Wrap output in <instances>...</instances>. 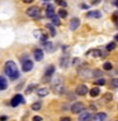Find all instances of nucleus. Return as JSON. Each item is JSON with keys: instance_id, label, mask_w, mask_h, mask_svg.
<instances>
[{"instance_id": "obj_9", "label": "nucleus", "mask_w": 118, "mask_h": 121, "mask_svg": "<svg viewBox=\"0 0 118 121\" xmlns=\"http://www.w3.org/2000/svg\"><path fill=\"white\" fill-rule=\"evenodd\" d=\"M79 26H80V19L79 18H74L70 22V29L71 30H76Z\"/></svg>"}, {"instance_id": "obj_38", "label": "nucleus", "mask_w": 118, "mask_h": 121, "mask_svg": "<svg viewBox=\"0 0 118 121\" xmlns=\"http://www.w3.org/2000/svg\"><path fill=\"white\" fill-rule=\"evenodd\" d=\"M114 24L118 26V18H114Z\"/></svg>"}, {"instance_id": "obj_39", "label": "nucleus", "mask_w": 118, "mask_h": 121, "mask_svg": "<svg viewBox=\"0 0 118 121\" xmlns=\"http://www.w3.org/2000/svg\"><path fill=\"white\" fill-rule=\"evenodd\" d=\"M113 4H114L116 6H118V0H114V1H113Z\"/></svg>"}, {"instance_id": "obj_1", "label": "nucleus", "mask_w": 118, "mask_h": 121, "mask_svg": "<svg viewBox=\"0 0 118 121\" xmlns=\"http://www.w3.org/2000/svg\"><path fill=\"white\" fill-rule=\"evenodd\" d=\"M5 73L9 78L11 79H17L19 77V71L17 68V64H15L13 60H8L5 63Z\"/></svg>"}, {"instance_id": "obj_33", "label": "nucleus", "mask_w": 118, "mask_h": 121, "mask_svg": "<svg viewBox=\"0 0 118 121\" xmlns=\"http://www.w3.org/2000/svg\"><path fill=\"white\" fill-rule=\"evenodd\" d=\"M33 121H42L41 116H33Z\"/></svg>"}, {"instance_id": "obj_28", "label": "nucleus", "mask_w": 118, "mask_h": 121, "mask_svg": "<svg viewBox=\"0 0 118 121\" xmlns=\"http://www.w3.org/2000/svg\"><path fill=\"white\" fill-rule=\"evenodd\" d=\"M95 83H97L98 86H103V85H105V79L104 78H99V79L95 81Z\"/></svg>"}, {"instance_id": "obj_21", "label": "nucleus", "mask_w": 118, "mask_h": 121, "mask_svg": "<svg viewBox=\"0 0 118 121\" xmlns=\"http://www.w3.org/2000/svg\"><path fill=\"white\" fill-rule=\"evenodd\" d=\"M103 68H104L105 71H110L113 68V66H112V63H109V62H105L104 63V66H103Z\"/></svg>"}, {"instance_id": "obj_18", "label": "nucleus", "mask_w": 118, "mask_h": 121, "mask_svg": "<svg viewBox=\"0 0 118 121\" xmlns=\"http://www.w3.org/2000/svg\"><path fill=\"white\" fill-rule=\"evenodd\" d=\"M42 108V104L41 102H34V104H32V110L33 111H38V110Z\"/></svg>"}, {"instance_id": "obj_29", "label": "nucleus", "mask_w": 118, "mask_h": 121, "mask_svg": "<svg viewBox=\"0 0 118 121\" xmlns=\"http://www.w3.org/2000/svg\"><path fill=\"white\" fill-rule=\"evenodd\" d=\"M44 47H46V49H47V51H49V52H51V51H52V47H53V45H52V43H47V42H46V43H44Z\"/></svg>"}, {"instance_id": "obj_3", "label": "nucleus", "mask_w": 118, "mask_h": 121, "mask_svg": "<svg viewBox=\"0 0 118 121\" xmlns=\"http://www.w3.org/2000/svg\"><path fill=\"white\" fill-rule=\"evenodd\" d=\"M70 110L72 113H80L81 111H84V104H81V102H75L70 107Z\"/></svg>"}, {"instance_id": "obj_24", "label": "nucleus", "mask_w": 118, "mask_h": 121, "mask_svg": "<svg viewBox=\"0 0 118 121\" xmlns=\"http://www.w3.org/2000/svg\"><path fill=\"white\" fill-rule=\"evenodd\" d=\"M91 76H93V77H100V76H102V71L95 69V71L91 72Z\"/></svg>"}, {"instance_id": "obj_7", "label": "nucleus", "mask_w": 118, "mask_h": 121, "mask_svg": "<svg viewBox=\"0 0 118 121\" xmlns=\"http://www.w3.org/2000/svg\"><path fill=\"white\" fill-rule=\"evenodd\" d=\"M91 119H93L94 121H105L107 113H104V112H98V113H95L94 116H91Z\"/></svg>"}, {"instance_id": "obj_30", "label": "nucleus", "mask_w": 118, "mask_h": 121, "mask_svg": "<svg viewBox=\"0 0 118 121\" xmlns=\"http://www.w3.org/2000/svg\"><path fill=\"white\" fill-rule=\"evenodd\" d=\"M56 3L59 4L60 6H62V8L66 6V1H65V0H56Z\"/></svg>"}, {"instance_id": "obj_40", "label": "nucleus", "mask_w": 118, "mask_h": 121, "mask_svg": "<svg viewBox=\"0 0 118 121\" xmlns=\"http://www.w3.org/2000/svg\"><path fill=\"white\" fill-rule=\"evenodd\" d=\"M114 40H117V42H118V34H116V37H114Z\"/></svg>"}, {"instance_id": "obj_2", "label": "nucleus", "mask_w": 118, "mask_h": 121, "mask_svg": "<svg viewBox=\"0 0 118 121\" xmlns=\"http://www.w3.org/2000/svg\"><path fill=\"white\" fill-rule=\"evenodd\" d=\"M39 14H41V10L38 6H30L27 9V15H28L29 18L37 19V18H39Z\"/></svg>"}, {"instance_id": "obj_10", "label": "nucleus", "mask_w": 118, "mask_h": 121, "mask_svg": "<svg viewBox=\"0 0 118 121\" xmlns=\"http://www.w3.org/2000/svg\"><path fill=\"white\" fill-rule=\"evenodd\" d=\"M53 72H55V66H48L47 69H46L44 77H46V78H49V77H51V76L53 74Z\"/></svg>"}, {"instance_id": "obj_34", "label": "nucleus", "mask_w": 118, "mask_h": 121, "mask_svg": "<svg viewBox=\"0 0 118 121\" xmlns=\"http://www.w3.org/2000/svg\"><path fill=\"white\" fill-rule=\"evenodd\" d=\"M60 121H71V119H70V117H67V116H65V117H61Z\"/></svg>"}, {"instance_id": "obj_35", "label": "nucleus", "mask_w": 118, "mask_h": 121, "mask_svg": "<svg viewBox=\"0 0 118 121\" xmlns=\"http://www.w3.org/2000/svg\"><path fill=\"white\" fill-rule=\"evenodd\" d=\"M79 60H80L79 58H75V59H72V64H78V63H79Z\"/></svg>"}, {"instance_id": "obj_5", "label": "nucleus", "mask_w": 118, "mask_h": 121, "mask_svg": "<svg viewBox=\"0 0 118 121\" xmlns=\"http://www.w3.org/2000/svg\"><path fill=\"white\" fill-rule=\"evenodd\" d=\"M75 92H76L78 96H85V95L89 92V90H88V87L85 85H79L78 87H76Z\"/></svg>"}, {"instance_id": "obj_8", "label": "nucleus", "mask_w": 118, "mask_h": 121, "mask_svg": "<svg viewBox=\"0 0 118 121\" xmlns=\"http://www.w3.org/2000/svg\"><path fill=\"white\" fill-rule=\"evenodd\" d=\"M91 120V115L88 111H81L79 116V121H90Z\"/></svg>"}, {"instance_id": "obj_32", "label": "nucleus", "mask_w": 118, "mask_h": 121, "mask_svg": "<svg viewBox=\"0 0 118 121\" xmlns=\"http://www.w3.org/2000/svg\"><path fill=\"white\" fill-rule=\"evenodd\" d=\"M39 39H41V42H42V43H46V42H47V35H46V34H42Z\"/></svg>"}, {"instance_id": "obj_27", "label": "nucleus", "mask_w": 118, "mask_h": 121, "mask_svg": "<svg viewBox=\"0 0 118 121\" xmlns=\"http://www.w3.org/2000/svg\"><path fill=\"white\" fill-rule=\"evenodd\" d=\"M112 95L110 93H105L104 96H103V101H112Z\"/></svg>"}, {"instance_id": "obj_19", "label": "nucleus", "mask_w": 118, "mask_h": 121, "mask_svg": "<svg viewBox=\"0 0 118 121\" xmlns=\"http://www.w3.org/2000/svg\"><path fill=\"white\" fill-rule=\"evenodd\" d=\"M51 19H52V23H53L55 25H60V24H61L60 18L57 17V15H53V17H51Z\"/></svg>"}, {"instance_id": "obj_12", "label": "nucleus", "mask_w": 118, "mask_h": 121, "mask_svg": "<svg viewBox=\"0 0 118 121\" xmlns=\"http://www.w3.org/2000/svg\"><path fill=\"white\" fill-rule=\"evenodd\" d=\"M46 15H47L48 18H51V17H53V15H55V8H53V5H47Z\"/></svg>"}, {"instance_id": "obj_22", "label": "nucleus", "mask_w": 118, "mask_h": 121, "mask_svg": "<svg viewBox=\"0 0 118 121\" xmlns=\"http://www.w3.org/2000/svg\"><path fill=\"white\" fill-rule=\"evenodd\" d=\"M36 88H37V85H29L28 88L25 90V92H27V93H30L33 90H36Z\"/></svg>"}, {"instance_id": "obj_14", "label": "nucleus", "mask_w": 118, "mask_h": 121, "mask_svg": "<svg viewBox=\"0 0 118 121\" xmlns=\"http://www.w3.org/2000/svg\"><path fill=\"white\" fill-rule=\"evenodd\" d=\"M48 92H49L48 88H38V90H37V95H38L39 97H44V96H47Z\"/></svg>"}, {"instance_id": "obj_23", "label": "nucleus", "mask_w": 118, "mask_h": 121, "mask_svg": "<svg viewBox=\"0 0 118 121\" xmlns=\"http://www.w3.org/2000/svg\"><path fill=\"white\" fill-rule=\"evenodd\" d=\"M114 48H116V43H114V42H112V43H109L108 45H107V51H108V52L113 51Z\"/></svg>"}, {"instance_id": "obj_26", "label": "nucleus", "mask_w": 118, "mask_h": 121, "mask_svg": "<svg viewBox=\"0 0 118 121\" xmlns=\"http://www.w3.org/2000/svg\"><path fill=\"white\" fill-rule=\"evenodd\" d=\"M59 15H60V18H65V17L67 15V11H66V10H65L64 8H62L61 10H59Z\"/></svg>"}, {"instance_id": "obj_15", "label": "nucleus", "mask_w": 118, "mask_h": 121, "mask_svg": "<svg viewBox=\"0 0 118 121\" xmlns=\"http://www.w3.org/2000/svg\"><path fill=\"white\" fill-rule=\"evenodd\" d=\"M100 17H102V14L98 10H93V11L88 13V18H100Z\"/></svg>"}, {"instance_id": "obj_17", "label": "nucleus", "mask_w": 118, "mask_h": 121, "mask_svg": "<svg viewBox=\"0 0 118 121\" xmlns=\"http://www.w3.org/2000/svg\"><path fill=\"white\" fill-rule=\"evenodd\" d=\"M89 54L94 56V57H100V56H104V53H103L102 51H99V49H94L93 52H90Z\"/></svg>"}, {"instance_id": "obj_11", "label": "nucleus", "mask_w": 118, "mask_h": 121, "mask_svg": "<svg viewBox=\"0 0 118 121\" xmlns=\"http://www.w3.org/2000/svg\"><path fill=\"white\" fill-rule=\"evenodd\" d=\"M34 58H36V60H42L43 59V51L36 49V51H34Z\"/></svg>"}, {"instance_id": "obj_41", "label": "nucleus", "mask_w": 118, "mask_h": 121, "mask_svg": "<svg viewBox=\"0 0 118 121\" xmlns=\"http://www.w3.org/2000/svg\"><path fill=\"white\" fill-rule=\"evenodd\" d=\"M43 1H47V0H43Z\"/></svg>"}, {"instance_id": "obj_13", "label": "nucleus", "mask_w": 118, "mask_h": 121, "mask_svg": "<svg viewBox=\"0 0 118 121\" xmlns=\"http://www.w3.org/2000/svg\"><path fill=\"white\" fill-rule=\"evenodd\" d=\"M8 87V81L5 79V77H3V76H0V91L5 90Z\"/></svg>"}, {"instance_id": "obj_4", "label": "nucleus", "mask_w": 118, "mask_h": 121, "mask_svg": "<svg viewBox=\"0 0 118 121\" xmlns=\"http://www.w3.org/2000/svg\"><path fill=\"white\" fill-rule=\"evenodd\" d=\"M11 106L13 107H17L18 105H20V104H24V97L22 96V95H15V96L13 97V100H11Z\"/></svg>"}, {"instance_id": "obj_31", "label": "nucleus", "mask_w": 118, "mask_h": 121, "mask_svg": "<svg viewBox=\"0 0 118 121\" xmlns=\"http://www.w3.org/2000/svg\"><path fill=\"white\" fill-rule=\"evenodd\" d=\"M112 86L116 87V88H118V78H113L112 79Z\"/></svg>"}, {"instance_id": "obj_20", "label": "nucleus", "mask_w": 118, "mask_h": 121, "mask_svg": "<svg viewBox=\"0 0 118 121\" xmlns=\"http://www.w3.org/2000/svg\"><path fill=\"white\" fill-rule=\"evenodd\" d=\"M47 29H49L51 35H56V29H55V26H53L52 24H48V25H47Z\"/></svg>"}, {"instance_id": "obj_16", "label": "nucleus", "mask_w": 118, "mask_h": 121, "mask_svg": "<svg viewBox=\"0 0 118 121\" xmlns=\"http://www.w3.org/2000/svg\"><path fill=\"white\" fill-rule=\"evenodd\" d=\"M88 93H89L91 97H97L98 95L100 93V90H99L98 87H94V88H91V90H90V91H89V92H88Z\"/></svg>"}, {"instance_id": "obj_37", "label": "nucleus", "mask_w": 118, "mask_h": 121, "mask_svg": "<svg viewBox=\"0 0 118 121\" xmlns=\"http://www.w3.org/2000/svg\"><path fill=\"white\" fill-rule=\"evenodd\" d=\"M23 3H27V4H30V3H33V0H23Z\"/></svg>"}, {"instance_id": "obj_36", "label": "nucleus", "mask_w": 118, "mask_h": 121, "mask_svg": "<svg viewBox=\"0 0 118 121\" xmlns=\"http://www.w3.org/2000/svg\"><path fill=\"white\" fill-rule=\"evenodd\" d=\"M6 119H8L6 116H0V121H5Z\"/></svg>"}, {"instance_id": "obj_25", "label": "nucleus", "mask_w": 118, "mask_h": 121, "mask_svg": "<svg viewBox=\"0 0 118 121\" xmlns=\"http://www.w3.org/2000/svg\"><path fill=\"white\" fill-rule=\"evenodd\" d=\"M67 60H69V58L67 57H65V58H61V67H67Z\"/></svg>"}, {"instance_id": "obj_6", "label": "nucleus", "mask_w": 118, "mask_h": 121, "mask_svg": "<svg viewBox=\"0 0 118 121\" xmlns=\"http://www.w3.org/2000/svg\"><path fill=\"white\" fill-rule=\"evenodd\" d=\"M22 68H23V71H24V72L32 71V68H33V62H32V60H29V59L22 60Z\"/></svg>"}]
</instances>
